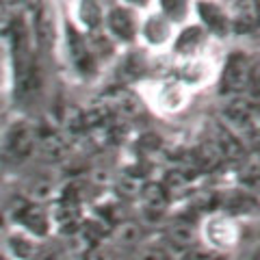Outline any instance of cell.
<instances>
[{"label": "cell", "mask_w": 260, "mask_h": 260, "mask_svg": "<svg viewBox=\"0 0 260 260\" xmlns=\"http://www.w3.org/2000/svg\"><path fill=\"white\" fill-rule=\"evenodd\" d=\"M223 126H228L245 145L260 143V104L251 98H228L221 111Z\"/></svg>", "instance_id": "obj_1"}, {"label": "cell", "mask_w": 260, "mask_h": 260, "mask_svg": "<svg viewBox=\"0 0 260 260\" xmlns=\"http://www.w3.org/2000/svg\"><path fill=\"white\" fill-rule=\"evenodd\" d=\"M104 26H107V32L111 35V39L121 42V44H130L139 37L141 20L137 18L133 7L119 3V5L109 7V11L104 13Z\"/></svg>", "instance_id": "obj_2"}, {"label": "cell", "mask_w": 260, "mask_h": 260, "mask_svg": "<svg viewBox=\"0 0 260 260\" xmlns=\"http://www.w3.org/2000/svg\"><path fill=\"white\" fill-rule=\"evenodd\" d=\"M249 68L251 61L243 52H232L223 63L221 72V83H219V91L225 98H237L247 91V80H249Z\"/></svg>", "instance_id": "obj_3"}, {"label": "cell", "mask_w": 260, "mask_h": 260, "mask_svg": "<svg viewBox=\"0 0 260 260\" xmlns=\"http://www.w3.org/2000/svg\"><path fill=\"white\" fill-rule=\"evenodd\" d=\"M195 13L200 18V26L210 35H225L232 28L230 15L223 3L219 0H198L195 3Z\"/></svg>", "instance_id": "obj_4"}, {"label": "cell", "mask_w": 260, "mask_h": 260, "mask_svg": "<svg viewBox=\"0 0 260 260\" xmlns=\"http://www.w3.org/2000/svg\"><path fill=\"white\" fill-rule=\"evenodd\" d=\"M204 237H206V243L210 245V249L221 251L237 243L239 230L225 215H213L204 225Z\"/></svg>", "instance_id": "obj_5"}, {"label": "cell", "mask_w": 260, "mask_h": 260, "mask_svg": "<svg viewBox=\"0 0 260 260\" xmlns=\"http://www.w3.org/2000/svg\"><path fill=\"white\" fill-rule=\"evenodd\" d=\"M5 139H7V141H5L7 154H9L11 158H15V160H24V158L30 156L32 148H35L37 135H35V130H32L30 124L22 121V124L11 126V130L7 133Z\"/></svg>", "instance_id": "obj_6"}, {"label": "cell", "mask_w": 260, "mask_h": 260, "mask_svg": "<svg viewBox=\"0 0 260 260\" xmlns=\"http://www.w3.org/2000/svg\"><path fill=\"white\" fill-rule=\"evenodd\" d=\"M234 30H254L260 24V0H228L225 5Z\"/></svg>", "instance_id": "obj_7"}, {"label": "cell", "mask_w": 260, "mask_h": 260, "mask_svg": "<svg viewBox=\"0 0 260 260\" xmlns=\"http://www.w3.org/2000/svg\"><path fill=\"white\" fill-rule=\"evenodd\" d=\"M68 50H70V61L72 65L83 72V74H91L95 70V52L89 39H85L76 28L68 30Z\"/></svg>", "instance_id": "obj_8"}, {"label": "cell", "mask_w": 260, "mask_h": 260, "mask_svg": "<svg viewBox=\"0 0 260 260\" xmlns=\"http://www.w3.org/2000/svg\"><path fill=\"white\" fill-rule=\"evenodd\" d=\"M139 35L141 39L148 46H162L167 44L169 39L174 37V24L169 22L165 15L154 11L150 15H145V18L141 20V26H139Z\"/></svg>", "instance_id": "obj_9"}, {"label": "cell", "mask_w": 260, "mask_h": 260, "mask_svg": "<svg viewBox=\"0 0 260 260\" xmlns=\"http://www.w3.org/2000/svg\"><path fill=\"white\" fill-rule=\"evenodd\" d=\"M206 39H208V32L202 28L200 24L186 26L180 30V35L174 39V50L180 56H186V59H195L202 48H204Z\"/></svg>", "instance_id": "obj_10"}, {"label": "cell", "mask_w": 260, "mask_h": 260, "mask_svg": "<svg viewBox=\"0 0 260 260\" xmlns=\"http://www.w3.org/2000/svg\"><path fill=\"white\" fill-rule=\"evenodd\" d=\"M186 85L182 83H162L156 91V104L162 111H178L184 107L186 98H189V91H186Z\"/></svg>", "instance_id": "obj_11"}, {"label": "cell", "mask_w": 260, "mask_h": 260, "mask_svg": "<svg viewBox=\"0 0 260 260\" xmlns=\"http://www.w3.org/2000/svg\"><path fill=\"white\" fill-rule=\"evenodd\" d=\"M195 11L193 0H158V13H162L172 24H180Z\"/></svg>", "instance_id": "obj_12"}, {"label": "cell", "mask_w": 260, "mask_h": 260, "mask_svg": "<svg viewBox=\"0 0 260 260\" xmlns=\"http://www.w3.org/2000/svg\"><path fill=\"white\" fill-rule=\"evenodd\" d=\"M20 223L26 228V230H30L32 234H46L48 232V215H46V210L37 204H28L22 210Z\"/></svg>", "instance_id": "obj_13"}, {"label": "cell", "mask_w": 260, "mask_h": 260, "mask_svg": "<svg viewBox=\"0 0 260 260\" xmlns=\"http://www.w3.org/2000/svg\"><path fill=\"white\" fill-rule=\"evenodd\" d=\"M210 76V70L204 61H200L198 56L195 59H186V63L182 65V72H180V78H182V85L186 87H193V85H200Z\"/></svg>", "instance_id": "obj_14"}, {"label": "cell", "mask_w": 260, "mask_h": 260, "mask_svg": "<svg viewBox=\"0 0 260 260\" xmlns=\"http://www.w3.org/2000/svg\"><path fill=\"white\" fill-rule=\"evenodd\" d=\"M247 93L251 98H260V59L258 61H251L249 80H247Z\"/></svg>", "instance_id": "obj_15"}, {"label": "cell", "mask_w": 260, "mask_h": 260, "mask_svg": "<svg viewBox=\"0 0 260 260\" xmlns=\"http://www.w3.org/2000/svg\"><path fill=\"white\" fill-rule=\"evenodd\" d=\"M137 260H172V258H169L167 249L162 245H148L139 251Z\"/></svg>", "instance_id": "obj_16"}, {"label": "cell", "mask_w": 260, "mask_h": 260, "mask_svg": "<svg viewBox=\"0 0 260 260\" xmlns=\"http://www.w3.org/2000/svg\"><path fill=\"white\" fill-rule=\"evenodd\" d=\"M241 260H260V247H251L241 256Z\"/></svg>", "instance_id": "obj_17"}, {"label": "cell", "mask_w": 260, "mask_h": 260, "mask_svg": "<svg viewBox=\"0 0 260 260\" xmlns=\"http://www.w3.org/2000/svg\"><path fill=\"white\" fill-rule=\"evenodd\" d=\"M119 3H121V5L133 7V9H137V7H139V9H141V7H145V5L150 3V0H119Z\"/></svg>", "instance_id": "obj_18"}]
</instances>
